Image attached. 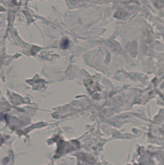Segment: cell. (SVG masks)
I'll return each instance as SVG.
<instances>
[{"label": "cell", "instance_id": "6da1fadb", "mask_svg": "<svg viewBox=\"0 0 164 165\" xmlns=\"http://www.w3.org/2000/svg\"><path fill=\"white\" fill-rule=\"evenodd\" d=\"M69 44V41L67 39H65L63 41L62 43V47L63 48H66Z\"/></svg>", "mask_w": 164, "mask_h": 165}]
</instances>
